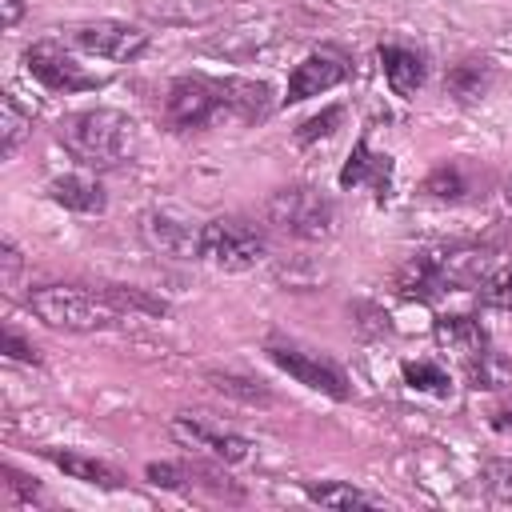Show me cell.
I'll list each match as a JSON object with an SVG mask.
<instances>
[{"label":"cell","mask_w":512,"mask_h":512,"mask_svg":"<svg viewBox=\"0 0 512 512\" xmlns=\"http://www.w3.org/2000/svg\"><path fill=\"white\" fill-rule=\"evenodd\" d=\"M272 112V88L252 76H176L164 92V120L176 132H200L220 120L260 124Z\"/></svg>","instance_id":"6da1fadb"},{"label":"cell","mask_w":512,"mask_h":512,"mask_svg":"<svg viewBox=\"0 0 512 512\" xmlns=\"http://www.w3.org/2000/svg\"><path fill=\"white\" fill-rule=\"evenodd\" d=\"M60 144L92 168H116L136 156L140 132L136 120L120 108H84L60 120Z\"/></svg>","instance_id":"7a4b0ae2"},{"label":"cell","mask_w":512,"mask_h":512,"mask_svg":"<svg viewBox=\"0 0 512 512\" xmlns=\"http://www.w3.org/2000/svg\"><path fill=\"white\" fill-rule=\"evenodd\" d=\"M28 308L56 332H104L124 320V312L104 296V288L80 284H40L28 292Z\"/></svg>","instance_id":"3957f363"},{"label":"cell","mask_w":512,"mask_h":512,"mask_svg":"<svg viewBox=\"0 0 512 512\" xmlns=\"http://www.w3.org/2000/svg\"><path fill=\"white\" fill-rule=\"evenodd\" d=\"M264 216L276 232L296 236V240H324L336 228V204L308 184L276 188L264 204Z\"/></svg>","instance_id":"277c9868"},{"label":"cell","mask_w":512,"mask_h":512,"mask_svg":"<svg viewBox=\"0 0 512 512\" xmlns=\"http://www.w3.org/2000/svg\"><path fill=\"white\" fill-rule=\"evenodd\" d=\"M268 244L264 236L236 220V216H220V220H208L200 224V240H196V260L220 268V272H248L264 260Z\"/></svg>","instance_id":"5b68a950"},{"label":"cell","mask_w":512,"mask_h":512,"mask_svg":"<svg viewBox=\"0 0 512 512\" xmlns=\"http://www.w3.org/2000/svg\"><path fill=\"white\" fill-rule=\"evenodd\" d=\"M24 72L44 84L48 92H92V88H104V76L96 72H84V64H76L60 40H36L24 48Z\"/></svg>","instance_id":"8992f818"},{"label":"cell","mask_w":512,"mask_h":512,"mask_svg":"<svg viewBox=\"0 0 512 512\" xmlns=\"http://www.w3.org/2000/svg\"><path fill=\"white\" fill-rule=\"evenodd\" d=\"M64 40L76 52H88V56H100L112 64H132L148 48V32L136 24H124V20H88V24L68 28Z\"/></svg>","instance_id":"52a82bcc"},{"label":"cell","mask_w":512,"mask_h":512,"mask_svg":"<svg viewBox=\"0 0 512 512\" xmlns=\"http://www.w3.org/2000/svg\"><path fill=\"white\" fill-rule=\"evenodd\" d=\"M268 360L276 364V368H284L296 384H304V388H312V392H324V396H332V400H348L352 396V388H348V376L332 364V360H324V356H316V352H308V348H300V344H284V340H268Z\"/></svg>","instance_id":"ba28073f"},{"label":"cell","mask_w":512,"mask_h":512,"mask_svg":"<svg viewBox=\"0 0 512 512\" xmlns=\"http://www.w3.org/2000/svg\"><path fill=\"white\" fill-rule=\"evenodd\" d=\"M348 72H352V64H348V56H344V52H336V48L308 52V56L292 68V76H288L284 104H300V100H308V96H320V92H328V88L344 84V80H348Z\"/></svg>","instance_id":"9c48e42d"},{"label":"cell","mask_w":512,"mask_h":512,"mask_svg":"<svg viewBox=\"0 0 512 512\" xmlns=\"http://www.w3.org/2000/svg\"><path fill=\"white\" fill-rule=\"evenodd\" d=\"M172 440L184 444V448H204V452H212L224 464H240V460L252 456V440H244L236 432L208 428L204 420H192V416H176L172 420Z\"/></svg>","instance_id":"30bf717a"},{"label":"cell","mask_w":512,"mask_h":512,"mask_svg":"<svg viewBox=\"0 0 512 512\" xmlns=\"http://www.w3.org/2000/svg\"><path fill=\"white\" fill-rule=\"evenodd\" d=\"M140 232L148 240V248H156L160 256L172 260H196V240H200V224H188L172 212H144Z\"/></svg>","instance_id":"8fae6325"},{"label":"cell","mask_w":512,"mask_h":512,"mask_svg":"<svg viewBox=\"0 0 512 512\" xmlns=\"http://www.w3.org/2000/svg\"><path fill=\"white\" fill-rule=\"evenodd\" d=\"M360 184H368L376 192V200H388V192H392V156L372 152L368 136H360L352 144V156L340 168V188H360Z\"/></svg>","instance_id":"7c38bea8"},{"label":"cell","mask_w":512,"mask_h":512,"mask_svg":"<svg viewBox=\"0 0 512 512\" xmlns=\"http://www.w3.org/2000/svg\"><path fill=\"white\" fill-rule=\"evenodd\" d=\"M396 288L400 296L408 300H436L444 292H452L448 276H444V264H440V252H416L400 272H396Z\"/></svg>","instance_id":"4fadbf2b"},{"label":"cell","mask_w":512,"mask_h":512,"mask_svg":"<svg viewBox=\"0 0 512 512\" xmlns=\"http://www.w3.org/2000/svg\"><path fill=\"white\" fill-rule=\"evenodd\" d=\"M380 68H384V80L396 96L412 100L428 76L424 68V56L416 48H404V44H380Z\"/></svg>","instance_id":"5bb4252c"},{"label":"cell","mask_w":512,"mask_h":512,"mask_svg":"<svg viewBox=\"0 0 512 512\" xmlns=\"http://www.w3.org/2000/svg\"><path fill=\"white\" fill-rule=\"evenodd\" d=\"M44 456L64 472V476H72V480H84V484H96V488H108V492H116V488H124V476L112 468V464H104V460H96V456H84V452H60V448H44Z\"/></svg>","instance_id":"9a60e30c"},{"label":"cell","mask_w":512,"mask_h":512,"mask_svg":"<svg viewBox=\"0 0 512 512\" xmlns=\"http://www.w3.org/2000/svg\"><path fill=\"white\" fill-rule=\"evenodd\" d=\"M48 196H52L56 204L72 208V212H84V216H96V212H104V204H108V196H104L100 180L80 176V172L56 176V180L48 184Z\"/></svg>","instance_id":"2e32d148"},{"label":"cell","mask_w":512,"mask_h":512,"mask_svg":"<svg viewBox=\"0 0 512 512\" xmlns=\"http://www.w3.org/2000/svg\"><path fill=\"white\" fill-rule=\"evenodd\" d=\"M180 468H184V492H208L212 500H232V504L244 500V488L228 472H220L216 464L192 460V464H180Z\"/></svg>","instance_id":"e0dca14e"},{"label":"cell","mask_w":512,"mask_h":512,"mask_svg":"<svg viewBox=\"0 0 512 512\" xmlns=\"http://www.w3.org/2000/svg\"><path fill=\"white\" fill-rule=\"evenodd\" d=\"M488 84H492V64L488 60H460V64H452L448 68V76H444V88H448V96H456L460 104H472V100H480L484 92H488Z\"/></svg>","instance_id":"ac0fdd59"},{"label":"cell","mask_w":512,"mask_h":512,"mask_svg":"<svg viewBox=\"0 0 512 512\" xmlns=\"http://www.w3.org/2000/svg\"><path fill=\"white\" fill-rule=\"evenodd\" d=\"M32 116H36V104H20V96L8 88L4 96H0V156L8 160L16 148H20V140L28 136V128H32Z\"/></svg>","instance_id":"d6986e66"},{"label":"cell","mask_w":512,"mask_h":512,"mask_svg":"<svg viewBox=\"0 0 512 512\" xmlns=\"http://www.w3.org/2000/svg\"><path fill=\"white\" fill-rule=\"evenodd\" d=\"M464 364V376L472 388H504L512 380V364L504 360V352H496L492 344H484L480 352H472Z\"/></svg>","instance_id":"ffe728a7"},{"label":"cell","mask_w":512,"mask_h":512,"mask_svg":"<svg viewBox=\"0 0 512 512\" xmlns=\"http://www.w3.org/2000/svg\"><path fill=\"white\" fill-rule=\"evenodd\" d=\"M304 496L320 508H380L376 496H368L364 488L356 484H344V480H320V484H304Z\"/></svg>","instance_id":"44dd1931"},{"label":"cell","mask_w":512,"mask_h":512,"mask_svg":"<svg viewBox=\"0 0 512 512\" xmlns=\"http://www.w3.org/2000/svg\"><path fill=\"white\" fill-rule=\"evenodd\" d=\"M436 336H440V344H448L452 352H460V360H468L472 352H480V348L488 344L484 328H480L472 316H444V320L436 324Z\"/></svg>","instance_id":"7402d4cb"},{"label":"cell","mask_w":512,"mask_h":512,"mask_svg":"<svg viewBox=\"0 0 512 512\" xmlns=\"http://www.w3.org/2000/svg\"><path fill=\"white\" fill-rule=\"evenodd\" d=\"M404 380H408V388L432 392V396H448V388H452L448 372L440 364H432V360H408L404 364Z\"/></svg>","instance_id":"603a6c76"},{"label":"cell","mask_w":512,"mask_h":512,"mask_svg":"<svg viewBox=\"0 0 512 512\" xmlns=\"http://www.w3.org/2000/svg\"><path fill=\"white\" fill-rule=\"evenodd\" d=\"M208 384H212L216 392H224V396L244 400V404H268V392H264L260 384L244 380V376H232V372H208Z\"/></svg>","instance_id":"cb8c5ba5"},{"label":"cell","mask_w":512,"mask_h":512,"mask_svg":"<svg viewBox=\"0 0 512 512\" xmlns=\"http://www.w3.org/2000/svg\"><path fill=\"white\" fill-rule=\"evenodd\" d=\"M480 484L492 500L512 504V460H484L480 464Z\"/></svg>","instance_id":"d4e9b609"},{"label":"cell","mask_w":512,"mask_h":512,"mask_svg":"<svg viewBox=\"0 0 512 512\" xmlns=\"http://www.w3.org/2000/svg\"><path fill=\"white\" fill-rule=\"evenodd\" d=\"M340 120H344V108H340V104H332V108L316 112L312 120H304V124L296 128V140H300V144H312V140H320V136H332Z\"/></svg>","instance_id":"484cf974"},{"label":"cell","mask_w":512,"mask_h":512,"mask_svg":"<svg viewBox=\"0 0 512 512\" xmlns=\"http://www.w3.org/2000/svg\"><path fill=\"white\" fill-rule=\"evenodd\" d=\"M484 288V300L496 304V308H512V260L504 268H492V276L480 284Z\"/></svg>","instance_id":"4316f807"},{"label":"cell","mask_w":512,"mask_h":512,"mask_svg":"<svg viewBox=\"0 0 512 512\" xmlns=\"http://www.w3.org/2000/svg\"><path fill=\"white\" fill-rule=\"evenodd\" d=\"M424 188H428L432 196H440V200H448V196L456 200V196L464 192V184H460V172H456V168H448V164H444V168H436V172L428 176V184H424Z\"/></svg>","instance_id":"83f0119b"},{"label":"cell","mask_w":512,"mask_h":512,"mask_svg":"<svg viewBox=\"0 0 512 512\" xmlns=\"http://www.w3.org/2000/svg\"><path fill=\"white\" fill-rule=\"evenodd\" d=\"M0 472H4V476H8V480H4V484H8V492H12V496H16V500H20V504H36V500H40V488H36V484H32V480H28V476H24V472H16V468H12V464H4V468H0Z\"/></svg>","instance_id":"f1b7e54d"},{"label":"cell","mask_w":512,"mask_h":512,"mask_svg":"<svg viewBox=\"0 0 512 512\" xmlns=\"http://www.w3.org/2000/svg\"><path fill=\"white\" fill-rule=\"evenodd\" d=\"M4 352H8L12 360H24V364H40L36 348H32V344H28V340H24V336H20V332H16L12 324L4 328Z\"/></svg>","instance_id":"f546056e"},{"label":"cell","mask_w":512,"mask_h":512,"mask_svg":"<svg viewBox=\"0 0 512 512\" xmlns=\"http://www.w3.org/2000/svg\"><path fill=\"white\" fill-rule=\"evenodd\" d=\"M20 20H24V0H0V24L16 28Z\"/></svg>","instance_id":"4dcf8cb0"},{"label":"cell","mask_w":512,"mask_h":512,"mask_svg":"<svg viewBox=\"0 0 512 512\" xmlns=\"http://www.w3.org/2000/svg\"><path fill=\"white\" fill-rule=\"evenodd\" d=\"M4 284H12V276H16V268H20V256H16V248L12 244H4Z\"/></svg>","instance_id":"1f68e13d"}]
</instances>
